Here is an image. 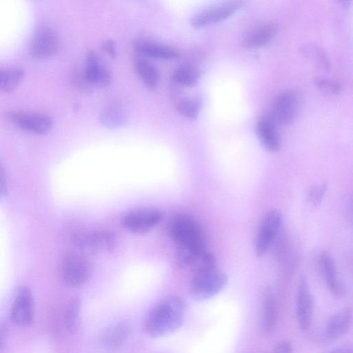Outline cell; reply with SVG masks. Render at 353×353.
<instances>
[{"mask_svg":"<svg viewBox=\"0 0 353 353\" xmlns=\"http://www.w3.org/2000/svg\"><path fill=\"white\" fill-rule=\"evenodd\" d=\"M272 353H292V345L289 341H283L274 349Z\"/></svg>","mask_w":353,"mask_h":353,"instance_id":"d6a6232c","label":"cell"},{"mask_svg":"<svg viewBox=\"0 0 353 353\" xmlns=\"http://www.w3.org/2000/svg\"><path fill=\"white\" fill-rule=\"evenodd\" d=\"M187 310L184 300L178 296H166L154 303L143 321L145 333L158 338L178 330L183 323Z\"/></svg>","mask_w":353,"mask_h":353,"instance_id":"7a4b0ae2","label":"cell"},{"mask_svg":"<svg viewBox=\"0 0 353 353\" xmlns=\"http://www.w3.org/2000/svg\"><path fill=\"white\" fill-rule=\"evenodd\" d=\"M327 190L325 183L317 184L310 188L307 195V201L314 206L318 205L322 201Z\"/></svg>","mask_w":353,"mask_h":353,"instance_id":"f546056e","label":"cell"},{"mask_svg":"<svg viewBox=\"0 0 353 353\" xmlns=\"http://www.w3.org/2000/svg\"><path fill=\"white\" fill-rule=\"evenodd\" d=\"M314 301L307 280L302 276L299 281L296 297V319L299 327L307 330L312 323Z\"/></svg>","mask_w":353,"mask_h":353,"instance_id":"8fae6325","label":"cell"},{"mask_svg":"<svg viewBox=\"0 0 353 353\" xmlns=\"http://www.w3.org/2000/svg\"><path fill=\"white\" fill-rule=\"evenodd\" d=\"M90 270V261L87 258L79 253L70 252L61 261L60 274L65 285L77 288L87 282Z\"/></svg>","mask_w":353,"mask_h":353,"instance_id":"277c9868","label":"cell"},{"mask_svg":"<svg viewBox=\"0 0 353 353\" xmlns=\"http://www.w3.org/2000/svg\"><path fill=\"white\" fill-rule=\"evenodd\" d=\"M83 72L85 81L91 85L105 87L110 83V71L93 51H89L85 55Z\"/></svg>","mask_w":353,"mask_h":353,"instance_id":"5bb4252c","label":"cell"},{"mask_svg":"<svg viewBox=\"0 0 353 353\" xmlns=\"http://www.w3.org/2000/svg\"><path fill=\"white\" fill-rule=\"evenodd\" d=\"M316 87L326 94H336L341 90V85L336 81L326 78H317L314 81Z\"/></svg>","mask_w":353,"mask_h":353,"instance_id":"f1b7e54d","label":"cell"},{"mask_svg":"<svg viewBox=\"0 0 353 353\" xmlns=\"http://www.w3.org/2000/svg\"><path fill=\"white\" fill-rule=\"evenodd\" d=\"M79 312V303L74 299L69 303L65 312V325L67 328L72 331L77 325Z\"/></svg>","mask_w":353,"mask_h":353,"instance_id":"83f0119b","label":"cell"},{"mask_svg":"<svg viewBox=\"0 0 353 353\" xmlns=\"http://www.w3.org/2000/svg\"><path fill=\"white\" fill-rule=\"evenodd\" d=\"M299 108V97L292 90H285L274 99L270 116L277 124L285 125L296 117Z\"/></svg>","mask_w":353,"mask_h":353,"instance_id":"9c48e42d","label":"cell"},{"mask_svg":"<svg viewBox=\"0 0 353 353\" xmlns=\"http://www.w3.org/2000/svg\"><path fill=\"white\" fill-rule=\"evenodd\" d=\"M172 79L177 84L183 86H194L200 79V72L192 66L184 65L174 70Z\"/></svg>","mask_w":353,"mask_h":353,"instance_id":"cb8c5ba5","label":"cell"},{"mask_svg":"<svg viewBox=\"0 0 353 353\" xmlns=\"http://www.w3.org/2000/svg\"><path fill=\"white\" fill-rule=\"evenodd\" d=\"M74 243L83 251L90 254H102L114 250L117 239L113 232L100 230L77 234L74 237Z\"/></svg>","mask_w":353,"mask_h":353,"instance_id":"5b68a950","label":"cell"},{"mask_svg":"<svg viewBox=\"0 0 353 353\" xmlns=\"http://www.w3.org/2000/svg\"><path fill=\"white\" fill-rule=\"evenodd\" d=\"M58 48V37L51 28L44 26L37 28L30 43V52L34 58L45 59L50 57Z\"/></svg>","mask_w":353,"mask_h":353,"instance_id":"4fadbf2b","label":"cell"},{"mask_svg":"<svg viewBox=\"0 0 353 353\" xmlns=\"http://www.w3.org/2000/svg\"><path fill=\"white\" fill-rule=\"evenodd\" d=\"M303 52L307 55L315 60L316 63L325 69H328L330 66V60L325 54V52L319 46L308 45L304 47Z\"/></svg>","mask_w":353,"mask_h":353,"instance_id":"4316f807","label":"cell"},{"mask_svg":"<svg viewBox=\"0 0 353 353\" xmlns=\"http://www.w3.org/2000/svg\"><path fill=\"white\" fill-rule=\"evenodd\" d=\"M277 125L270 114L261 116L256 123L257 137L262 145L269 152H276L281 146Z\"/></svg>","mask_w":353,"mask_h":353,"instance_id":"9a60e30c","label":"cell"},{"mask_svg":"<svg viewBox=\"0 0 353 353\" xmlns=\"http://www.w3.org/2000/svg\"><path fill=\"white\" fill-rule=\"evenodd\" d=\"M278 319V306L276 299L269 288L265 292L262 305V327L266 334H271Z\"/></svg>","mask_w":353,"mask_h":353,"instance_id":"d6986e66","label":"cell"},{"mask_svg":"<svg viewBox=\"0 0 353 353\" xmlns=\"http://www.w3.org/2000/svg\"><path fill=\"white\" fill-rule=\"evenodd\" d=\"M10 318L19 326L30 325L34 319V303L30 290L21 287L14 297L10 312Z\"/></svg>","mask_w":353,"mask_h":353,"instance_id":"7c38bea8","label":"cell"},{"mask_svg":"<svg viewBox=\"0 0 353 353\" xmlns=\"http://www.w3.org/2000/svg\"><path fill=\"white\" fill-rule=\"evenodd\" d=\"M136 48L139 53L157 59H173L178 57L174 48L151 41H140L137 43Z\"/></svg>","mask_w":353,"mask_h":353,"instance_id":"44dd1931","label":"cell"},{"mask_svg":"<svg viewBox=\"0 0 353 353\" xmlns=\"http://www.w3.org/2000/svg\"><path fill=\"white\" fill-rule=\"evenodd\" d=\"M135 67L143 83L148 88L154 89L159 81V72L155 66L144 59H138Z\"/></svg>","mask_w":353,"mask_h":353,"instance_id":"603a6c76","label":"cell"},{"mask_svg":"<svg viewBox=\"0 0 353 353\" xmlns=\"http://www.w3.org/2000/svg\"><path fill=\"white\" fill-rule=\"evenodd\" d=\"M281 223V216L276 210H271L265 215L256 238L255 252L257 256L261 257L268 252L279 230Z\"/></svg>","mask_w":353,"mask_h":353,"instance_id":"30bf717a","label":"cell"},{"mask_svg":"<svg viewBox=\"0 0 353 353\" xmlns=\"http://www.w3.org/2000/svg\"><path fill=\"white\" fill-rule=\"evenodd\" d=\"M129 331L128 325L125 322L113 323L102 334L101 341L103 347L111 352L119 350L126 341Z\"/></svg>","mask_w":353,"mask_h":353,"instance_id":"ac0fdd59","label":"cell"},{"mask_svg":"<svg viewBox=\"0 0 353 353\" xmlns=\"http://www.w3.org/2000/svg\"><path fill=\"white\" fill-rule=\"evenodd\" d=\"M241 1H228L204 9L192 16L191 25L201 28L221 21L236 12L243 4Z\"/></svg>","mask_w":353,"mask_h":353,"instance_id":"52a82bcc","label":"cell"},{"mask_svg":"<svg viewBox=\"0 0 353 353\" xmlns=\"http://www.w3.org/2000/svg\"><path fill=\"white\" fill-rule=\"evenodd\" d=\"M328 353H353V352L350 347L345 345L337 347L330 350Z\"/></svg>","mask_w":353,"mask_h":353,"instance_id":"e575fe53","label":"cell"},{"mask_svg":"<svg viewBox=\"0 0 353 353\" xmlns=\"http://www.w3.org/2000/svg\"><path fill=\"white\" fill-rule=\"evenodd\" d=\"M201 108V101L197 99L192 98L184 99L177 105L179 112L190 120H195L198 117Z\"/></svg>","mask_w":353,"mask_h":353,"instance_id":"484cf974","label":"cell"},{"mask_svg":"<svg viewBox=\"0 0 353 353\" xmlns=\"http://www.w3.org/2000/svg\"><path fill=\"white\" fill-rule=\"evenodd\" d=\"M7 191L6 174L2 164L0 162V199L3 197Z\"/></svg>","mask_w":353,"mask_h":353,"instance_id":"4dcf8cb0","label":"cell"},{"mask_svg":"<svg viewBox=\"0 0 353 353\" xmlns=\"http://www.w3.org/2000/svg\"><path fill=\"white\" fill-rule=\"evenodd\" d=\"M320 265L325 281L330 291L337 297H344L347 290L344 283L340 279L334 260L326 252L320 256Z\"/></svg>","mask_w":353,"mask_h":353,"instance_id":"2e32d148","label":"cell"},{"mask_svg":"<svg viewBox=\"0 0 353 353\" xmlns=\"http://www.w3.org/2000/svg\"><path fill=\"white\" fill-rule=\"evenodd\" d=\"M10 120L20 129L35 134H44L52 127V121L48 115L34 112H10Z\"/></svg>","mask_w":353,"mask_h":353,"instance_id":"ba28073f","label":"cell"},{"mask_svg":"<svg viewBox=\"0 0 353 353\" xmlns=\"http://www.w3.org/2000/svg\"><path fill=\"white\" fill-rule=\"evenodd\" d=\"M8 334L7 325L0 321V350L3 347Z\"/></svg>","mask_w":353,"mask_h":353,"instance_id":"836d02e7","label":"cell"},{"mask_svg":"<svg viewBox=\"0 0 353 353\" xmlns=\"http://www.w3.org/2000/svg\"><path fill=\"white\" fill-rule=\"evenodd\" d=\"M277 29L276 24L273 22L260 25L245 37L243 45L249 48L264 46L275 36Z\"/></svg>","mask_w":353,"mask_h":353,"instance_id":"ffe728a7","label":"cell"},{"mask_svg":"<svg viewBox=\"0 0 353 353\" xmlns=\"http://www.w3.org/2000/svg\"><path fill=\"white\" fill-rule=\"evenodd\" d=\"M99 121L104 126L114 128L124 125L126 122V117L119 108L109 107L101 112Z\"/></svg>","mask_w":353,"mask_h":353,"instance_id":"d4e9b609","label":"cell"},{"mask_svg":"<svg viewBox=\"0 0 353 353\" xmlns=\"http://www.w3.org/2000/svg\"><path fill=\"white\" fill-rule=\"evenodd\" d=\"M162 218L154 208H138L129 211L122 219L123 227L134 234H145L156 227Z\"/></svg>","mask_w":353,"mask_h":353,"instance_id":"8992f818","label":"cell"},{"mask_svg":"<svg viewBox=\"0 0 353 353\" xmlns=\"http://www.w3.org/2000/svg\"><path fill=\"white\" fill-rule=\"evenodd\" d=\"M24 70L19 67L0 68V90L10 92L14 90L21 82Z\"/></svg>","mask_w":353,"mask_h":353,"instance_id":"7402d4cb","label":"cell"},{"mask_svg":"<svg viewBox=\"0 0 353 353\" xmlns=\"http://www.w3.org/2000/svg\"><path fill=\"white\" fill-rule=\"evenodd\" d=\"M351 322V308L345 307L339 310L329 319L325 329V337L328 340H335L343 336L348 332Z\"/></svg>","mask_w":353,"mask_h":353,"instance_id":"e0dca14e","label":"cell"},{"mask_svg":"<svg viewBox=\"0 0 353 353\" xmlns=\"http://www.w3.org/2000/svg\"><path fill=\"white\" fill-rule=\"evenodd\" d=\"M103 48L112 58H114L116 56V45L114 41L108 39L104 41L103 43Z\"/></svg>","mask_w":353,"mask_h":353,"instance_id":"1f68e13d","label":"cell"},{"mask_svg":"<svg viewBox=\"0 0 353 353\" xmlns=\"http://www.w3.org/2000/svg\"><path fill=\"white\" fill-rule=\"evenodd\" d=\"M168 231L178 245L176 258L181 263L191 265L207 251L203 232L191 216L175 215L169 221Z\"/></svg>","mask_w":353,"mask_h":353,"instance_id":"6da1fadb","label":"cell"},{"mask_svg":"<svg viewBox=\"0 0 353 353\" xmlns=\"http://www.w3.org/2000/svg\"><path fill=\"white\" fill-rule=\"evenodd\" d=\"M189 293L196 301H204L219 294L226 285L228 276L216 267L214 256L208 250L196 261Z\"/></svg>","mask_w":353,"mask_h":353,"instance_id":"3957f363","label":"cell"}]
</instances>
